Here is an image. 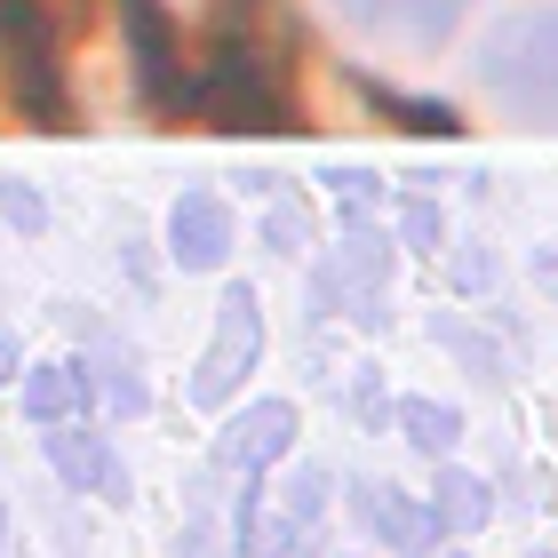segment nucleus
Masks as SVG:
<instances>
[{"label":"nucleus","mask_w":558,"mask_h":558,"mask_svg":"<svg viewBox=\"0 0 558 558\" xmlns=\"http://www.w3.org/2000/svg\"><path fill=\"white\" fill-rule=\"evenodd\" d=\"M399 423H408V439H415L423 454H447L454 430H463V415H454V408H430V399H408V408H399Z\"/></svg>","instance_id":"10"},{"label":"nucleus","mask_w":558,"mask_h":558,"mask_svg":"<svg viewBox=\"0 0 558 558\" xmlns=\"http://www.w3.org/2000/svg\"><path fill=\"white\" fill-rule=\"evenodd\" d=\"M288 439H295V408L288 399H264L256 415H247L240 430H232V463H247V471H264V463H279V454H288Z\"/></svg>","instance_id":"7"},{"label":"nucleus","mask_w":558,"mask_h":558,"mask_svg":"<svg viewBox=\"0 0 558 558\" xmlns=\"http://www.w3.org/2000/svg\"><path fill=\"white\" fill-rule=\"evenodd\" d=\"M24 408H33L40 423H57L64 408H81V375H72V367H48V375H40V384H33V391H24Z\"/></svg>","instance_id":"11"},{"label":"nucleus","mask_w":558,"mask_h":558,"mask_svg":"<svg viewBox=\"0 0 558 558\" xmlns=\"http://www.w3.org/2000/svg\"><path fill=\"white\" fill-rule=\"evenodd\" d=\"M184 112L199 129H256V136L295 129L288 57H279L256 24H223L208 40V57L192 64V81H184Z\"/></svg>","instance_id":"1"},{"label":"nucleus","mask_w":558,"mask_h":558,"mask_svg":"<svg viewBox=\"0 0 558 558\" xmlns=\"http://www.w3.org/2000/svg\"><path fill=\"white\" fill-rule=\"evenodd\" d=\"M256 343H264V327H256V295L232 288V295H223V327H216L208 360H199V375H192V399H199V408H223V399L240 391V375L256 367Z\"/></svg>","instance_id":"4"},{"label":"nucleus","mask_w":558,"mask_h":558,"mask_svg":"<svg viewBox=\"0 0 558 558\" xmlns=\"http://www.w3.org/2000/svg\"><path fill=\"white\" fill-rule=\"evenodd\" d=\"M430 519L454 526V535H471V526H487V487H478L471 471H447L439 495H430Z\"/></svg>","instance_id":"9"},{"label":"nucleus","mask_w":558,"mask_h":558,"mask_svg":"<svg viewBox=\"0 0 558 558\" xmlns=\"http://www.w3.org/2000/svg\"><path fill=\"white\" fill-rule=\"evenodd\" d=\"M360 519H367V535H384L391 550H408V558H423L430 543H439V519H430L423 502H408L399 487H360Z\"/></svg>","instance_id":"6"},{"label":"nucleus","mask_w":558,"mask_h":558,"mask_svg":"<svg viewBox=\"0 0 558 558\" xmlns=\"http://www.w3.org/2000/svg\"><path fill=\"white\" fill-rule=\"evenodd\" d=\"M48 463H57V478H72V487H105V495L129 487V478L112 471L105 439H88V430H57V439H48Z\"/></svg>","instance_id":"8"},{"label":"nucleus","mask_w":558,"mask_h":558,"mask_svg":"<svg viewBox=\"0 0 558 558\" xmlns=\"http://www.w3.org/2000/svg\"><path fill=\"white\" fill-rule=\"evenodd\" d=\"M168 240H175V264L216 271L223 256H232V216H223V199L216 192H184L175 216H168Z\"/></svg>","instance_id":"5"},{"label":"nucleus","mask_w":558,"mask_h":558,"mask_svg":"<svg viewBox=\"0 0 558 558\" xmlns=\"http://www.w3.org/2000/svg\"><path fill=\"white\" fill-rule=\"evenodd\" d=\"M471 0H343V24L375 48H399V57H423L463 33Z\"/></svg>","instance_id":"3"},{"label":"nucleus","mask_w":558,"mask_h":558,"mask_svg":"<svg viewBox=\"0 0 558 558\" xmlns=\"http://www.w3.org/2000/svg\"><path fill=\"white\" fill-rule=\"evenodd\" d=\"M478 81L526 120L558 112V9H526V16L502 24L487 40V57H478Z\"/></svg>","instance_id":"2"},{"label":"nucleus","mask_w":558,"mask_h":558,"mask_svg":"<svg viewBox=\"0 0 558 558\" xmlns=\"http://www.w3.org/2000/svg\"><path fill=\"white\" fill-rule=\"evenodd\" d=\"M454 558H463V550H454Z\"/></svg>","instance_id":"12"}]
</instances>
